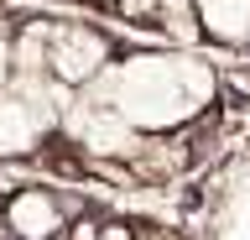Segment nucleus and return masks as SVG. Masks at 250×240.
<instances>
[{
	"label": "nucleus",
	"mask_w": 250,
	"mask_h": 240,
	"mask_svg": "<svg viewBox=\"0 0 250 240\" xmlns=\"http://www.w3.org/2000/svg\"><path fill=\"white\" fill-rule=\"evenodd\" d=\"M193 11L219 47H250V0H193Z\"/></svg>",
	"instance_id": "obj_4"
},
{
	"label": "nucleus",
	"mask_w": 250,
	"mask_h": 240,
	"mask_svg": "<svg viewBox=\"0 0 250 240\" xmlns=\"http://www.w3.org/2000/svg\"><path fill=\"white\" fill-rule=\"evenodd\" d=\"M115 63V42L109 32L89 21H47V79L62 89H89L104 68Z\"/></svg>",
	"instance_id": "obj_2"
},
{
	"label": "nucleus",
	"mask_w": 250,
	"mask_h": 240,
	"mask_svg": "<svg viewBox=\"0 0 250 240\" xmlns=\"http://www.w3.org/2000/svg\"><path fill=\"white\" fill-rule=\"evenodd\" d=\"M89 89L99 99H109L141 136H167L214 105L219 73L208 68V58L188 47H151L109 63Z\"/></svg>",
	"instance_id": "obj_1"
},
{
	"label": "nucleus",
	"mask_w": 250,
	"mask_h": 240,
	"mask_svg": "<svg viewBox=\"0 0 250 240\" xmlns=\"http://www.w3.org/2000/svg\"><path fill=\"white\" fill-rule=\"evenodd\" d=\"M11 47H16V32L0 21V84H11V73H16V63H11Z\"/></svg>",
	"instance_id": "obj_6"
},
{
	"label": "nucleus",
	"mask_w": 250,
	"mask_h": 240,
	"mask_svg": "<svg viewBox=\"0 0 250 240\" xmlns=\"http://www.w3.org/2000/svg\"><path fill=\"white\" fill-rule=\"evenodd\" d=\"M0 219L16 240H58L68 235V209L52 188H16L0 209Z\"/></svg>",
	"instance_id": "obj_3"
},
{
	"label": "nucleus",
	"mask_w": 250,
	"mask_h": 240,
	"mask_svg": "<svg viewBox=\"0 0 250 240\" xmlns=\"http://www.w3.org/2000/svg\"><path fill=\"white\" fill-rule=\"evenodd\" d=\"M115 11L125 21H156L162 16V0H115Z\"/></svg>",
	"instance_id": "obj_5"
}]
</instances>
